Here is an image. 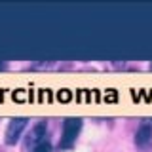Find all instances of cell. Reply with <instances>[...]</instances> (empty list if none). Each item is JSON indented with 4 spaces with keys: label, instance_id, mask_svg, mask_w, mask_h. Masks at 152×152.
I'll return each instance as SVG.
<instances>
[{
    "label": "cell",
    "instance_id": "8992f818",
    "mask_svg": "<svg viewBox=\"0 0 152 152\" xmlns=\"http://www.w3.org/2000/svg\"><path fill=\"white\" fill-rule=\"evenodd\" d=\"M0 69H2V65H0Z\"/></svg>",
    "mask_w": 152,
    "mask_h": 152
},
{
    "label": "cell",
    "instance_id": "6da1fadb",
    "mask_svg": "<svg viewBox=\"0 0 152 152\" xmlns=\"http://www.w3.org/2000/svg\"><path fill=\"white\" fill-rule=\"evenodd\" d=\"M80 129H82V120L80 118H66L63 124V137H61L59 148H70L74 145Z\"/></svg>",
    "mask_w": 152,
    "mask_h": 152
},
{
    "label": "cell",
    "instance_id": "277c9868",
    "mask_svg": "<svg viewBox=\"0 0 152 152\" xmlns=\"http://www.w3.org/2000/svg\"><path fill=\"white\" fill-rule=\"evenodd\" d=\"M46 135V122H38L34 127H32V131L28 133V139H27V145H31V142H34V146L38 145L40 141H44L42 137Z\"/></svg>",
    "mask_w": 152,
    "mask_h": 152
},
{
    "label": "cell",
    "instance_id": "5b68a950",
    "mask_svg": "<svg viewBox=\"0 0 152 152\" xmlns=\"http://www.w3.org/2000/svg\"><path fill=\"white\" fill-rule=\"evenodd\" d=\"M32 152H51V145H50V141H40L38 145L32 148Z\"/></svg>",
    "mask_w": 152,
    "mask_h": 152
},
{
    "label": "cell",
    "instance_id": "3957f363",
    "mask_svg": "<svg viewBox=\"0 0 152 152\" xmlns=\"http://www.w3.org/2000/svg\"><path fill=\"white\" fill-rule=\"evenodd\" d=\"M135 145L139 146L141 150L148 152L152 148V126L146 122H142L135 131Z\"/></svg>",
    "mask_w": 152,
    "mask_h": 152
},
{
    "label": "cell",
    "instance_id": "7a4b0ae2",
    "mask_svg": "<svg viewBox=\"0 0 152 152\" xmlns=\"http://www.w3.org/2000/svg\"><path fill=\"white\" fill-rule=\"evenodd\" d=\"M27 124H28V120L25 116L13 118V120L8 124V127H6V145H15V142L21 139V133L25 131Z\"/></svg>",
    "mask_w": 152,
    "mask_h": 152
}]
</instances>
